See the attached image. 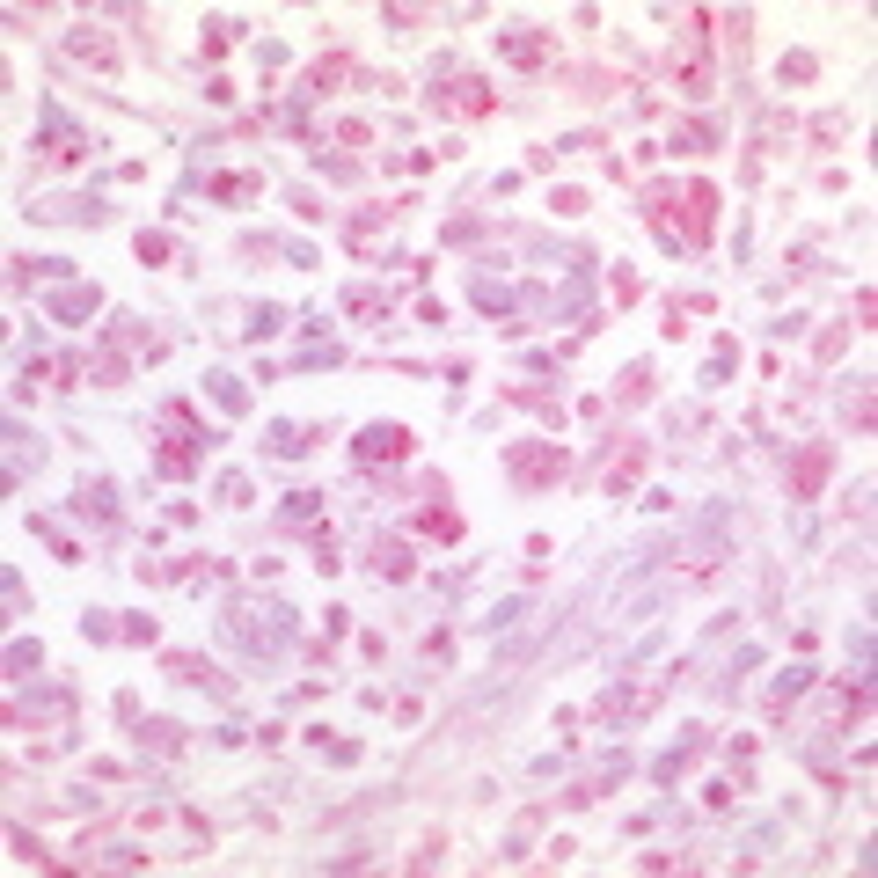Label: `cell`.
Returning a JSON list of instances; mask_svg holds the SVG:
<instances>
[{
	"label": "cell",
	"mask_w": 878,
	"mask_h": 878,
	"mask_svg": "<svg viewBox=\"0 0 878 878\" xmlns=\"http://www.w3.org/2000/svg\"><path fill=\"white\" fill-rule=\"evenodd\" d=\"M681 22H688V30H681V52L666 59V66H674V88H681V96L703 103L710 88H718V66H710V52H703V37H710V22H718V15H710V8H688Z\"/></svg>",
	"instance_id": "6da1fadb"
},
{
	"label": "cell",
	"mask_w": 878,
	"mask_h": 878,
	"mask_svg": "<svg viewBox=\"0 0 878 878\" xmlns=\"http://www.w3.org/2000/svg\"><path fill=\"white\" fill-rule=\"evenodd\" d=\"M505 476H513L520 491H557L571 476V454L557 439H520V447H505Z\"/></svg>",
	"instance_id": "7a4b0ae2"
},
{
	"label": "cell",
	"mask_w": 878,
	"mask_h": 878,
	"mask_svg": "<svg viewBox=\"0 0 878 878\" xmlns=\"http://www.w3.org/2000/svg\"><path fill=\"white\" fill-rule=\"evenodd\" d=\"M161 425H169L161 469H169V476H183V469L198 461V447H205V425H198V410H191V403H161Z\"/></svg>",
	"instance_id": "3957f363"
},
{
	"label": "cell",
	"mask_w": 878,
	"mask_h": 878,
	"mask_svg": "<svg viewBox=\"0 0 878 878\" xmlns=\"http://www.w3.org/2000/svg\"><path fill=\"white\" fill-rule=\"evenodd\" d=\"M59 52L74 59V66H96L103 81H118V44H110V37L96 30V22H81V30H66V37H59Z\"/></svg>",
	"instance_id": "277c9868"
},
{
	"label": "cell",
	"mask_w": 878,
	"mask_h": 878,
	"mask_svg": "<svg viewBox=\"0 0 878 878\" xmlns=\"http://www.w3.org/2000/svg\"><path fill=\"white\" fill-rule=\"evenodd\" d=\"M410 447H418V439H410L403 425H366L352 439V454L366 461V469H396V461H410Z\"/></svg>",
	"instance_id": "5b68a950"
},
{
	"label": "cell",
	"mask_w": 878,
	"mask_h": 878,
	"mask_svg": "<svg viewBox=\"0 0 878 878\" xmlns=\"http://www.w3.org/2000/svg\"><path fill=\"white\" fill-rule=\"evenodd\" d=\"M827 476H835V447H827V439H813V447L791 461V498H798V505H813V498L827 491Z\"/></svg>",
	"instance_id": "8992f818"
},
{
	"label": "cell",
	"mask_w": 878,
	"mask_h": 878,
	"mask_svg": "<svg viewBox=\"0 0 878 878\" xmlns=\"http://www.w3.org/2000/svg\"><path fill=\"white\" fill-rule=\"evenodd\" d=\"M505 66H549L557 59V30H491Z\"/></svg>",
	"instance_id": "52a82bcc"
},
{
	"label": "cell",
	"mask_w": 878,
	"mask_h": 878,
	"mask_svg": "<svg viewBox=\"0 0 878 878\" xmlns=\"http://www.w3.org/2000/svg\"><path fill=\"white\" fill-rule=\"evenodd\" d=\"M644 461H652V447H644V439H622V447L608 454V469H600V491H608V498H630L637 476H644Z\"/></svg>",
	"instance_id": "ba28073f"
},
{
	"label": "cell",
	"mask_w": 878,
	"mask_h": 878,
	"mask_svg": "<svg viewBox=\"0 0 878 878\" xmlns=\"http://www.w3.org/2000/svg\"><path fill=\"white\" fill-rule=\"evenodd\" d=\"M681 213H688V242H710V235H718V183H688V191H681Z\"/></svg>",
	"instance_id": "9c48e42d"
},
{
	"label": "cell",
	"mask_w": 878,
	"mask_h": 878,
	"mask_svg": "<svg viewBox=\"0 0 878 878\" xmlns=\"http://www.w3.org/2000/svg\"><path fill=\"white\" fill-rule=\"evenodd\" d=\"M432 103H439V110H461V118H491V110H498V88L454 81V88H432Z\"/></svg>",
	"instance_id": "30bf717a"
},
{
	"label": "cell",
	"mask_w": 878,
	"mask_h": 878,
	"mask_svg": "<svg viewBox=\"0 0 878 878\" xmlns=\"http://www.w3.org/2000/svg\"><path fill=\"white\" fill-rule=\"evenodd\" d=\"M396 220V205H366V213L344 227V242H352V257H374V242H381V227Z\"/></svg>",
	"instance_id": "8fae6325"
},
{
	"label": "cell",
	"mask_w": 878,
	"mask_h": 878,
	"mask_svg": "<svg viewBox=\"0 0 878 878\" xmlns=\"http://www.w3.org/2000/svg\"><path fill=\"white\" fill-rule=\"evenodd\" d=\"M96 308H103L96 286H59V293H52V315H59V322H88Z\"/></svg>",
	"instance_id": "7c38bea8"
},
{
	"label": "cell",
	"mask_w": 878,
	"mask_h": 878,
	"mask_svg": "<svg viewBox=\"0 0 878 878\" xmlns=\"http://www.w3.org/2000/svg\"><path fill=\"white\" fill-rule=\"evenodd\" d=\"M366 564H374L381 579H410V571H418V557H410V542H396V535H388V542H374V557H366Z\"/></svg>",
	"instance_id": "4fadbf2b"
},
{
	"label": "cell",
	"mask_w": 878,
	"mask_h": 878,
	"mask_svg": "<svg viewBox=\"0 0 878 878\" xmlns=\"http://www.w3.org/2000/svg\"><path fill=\"white\" fill-rule=\"evenodd\" d=\"M88 154V132H74L66 118H52V132H44V161H81Z\"/></svg>",
	"instance_id": "5bb4252c"
},
{
	"label": "cell",
	"mask_w": 878,
	"mask_h": 878,
	"mask_svg": "<svg viewBox=\"0 0 878 878\" xmlns=\"http://www.w3.org/2000/svg\"><path fill=\"white\" fill-rule=\"evenodd\" d=\"M344 74H352V59H344V52H330V59H315V66H308V81H300V96H330V88H337Z\"/></svg>",
	"instance_id": "9a60e30c"
},
{
	"label": "cell",
	"mask_w": 878,
	"mask_h": 878,
	"mask_svg": "<svg viewBox=\"0 0 878 878\" xmlns=\"http://www.w3.org/2000/svg\"><path fill=\"white\" fill-rule=\"evenodd\" d=\"M213 198H227V205H242V198H264V176H249V169H235V176H213L205 183Z\"/></svg>",
	"instance_id": "2e32d148"
},
{
	"label": "cell",
	"mask_w": 878,
	"mask_h": 878,
	"mask_svg": "<svg viewBox=\"0 0 878 878\" xmlns=\"http://www.w3.org/2000/svg\"><path fill=\"white\" fill-rule=\"evenodd\" d=\"M418 535H439V542H461V513H454L447 498H439V505H425V513H418Z\"/></svg>",
	"instance_id": "e0dca14e"
},
{
	"label": "cell",
	"mask_w": 878,
	"mask_h": 878,
	"mask_svg": "<svg viewBox=\"0 0 878 878\" xmlns=\"http://www.w3.org/2000/svg\"><path fill=\"white\" fill-rule=\"evenodd\" d=\"M498 396H505V403H527V410H535V418H549V425H564V403L549 396V388H498Z\"/></svg>",
	"instance_id": "ac0fdd59"
},
{
	"label": "cell",
	"mask_w": 878,
	"mask_h": 878,
	"mask_svg": "<svg viewBox=\"0 0 878 878\" xmlns=\"http://www.w3.org/2000/svg\"><path fill=\"white\" fill-rule=\"evenodd\" d=\"M169 674H176V681H191V688H213V696H227V681H220L205 659H169Z\"/></svg>",
	"instance_id": "d6986e66"
},
{
	"label": "cell",
	"mask_w": 878,
	"mask_h": 878,
	"mask_svg": "<svg viewBox=\"0 0 878 878\" xmlns=\"http://www.w3.org/2000/svg\"><path fill=\"white\" fill-rule=\"evenodd\" d=\"M8 439H15V447H8V476L22 483V469H37V461H44V447H37V439H30V432H22V425H15Z\"/></svg>",
	"instance_id": "ffe728a7"
},
{
	"label": "cell",
	"mask_w": 878,
	"mask_h": 878,
	"mask_svg": "<svg viewBox=\"0 0 878 878\" xmlns=\"http://www.w3.org/2000/svg\"><path fill=\"white\" fill-rule=\"evenodd\" d=\"M140 747H154V754H176V747H183V725H169V718L140 725Z\"/></svg>",
	"instance_id": "44dd1931"
},
{
	"label": "cell",
	"mask_w": 878,
	"mask_h": 878,
	"mask_svg": "<svg viewBox=\"0 0 878 878\" xmlns=\"http://www.w3.org/2000/svg\"><path fill=\"white\" fill-rule=\"evenodd\" d=\"M747 30H754V15H747V8H732V15H725V52H732V66L747 59Z\"/></svg>",
	"instance_id": "7402d4cb"
},
{
	"label": "cell",
	"mask_w": 878,
	"mask_h": 878,
	"mask_svg": "<svg viewBox=\"0 0 878 878\" xmlns=\"http://www.w3.org/2000/svg\"><path fill=\"white\" fill-rule=\"evenodd\" d=\"M469 293H476V308H483V315H498V322L513 315V293H505V286H491V279H476Z\"/></svg>",
	"instance_id": "603a6c76"
},
{
	"label": "cell",
	"mask_w": 878,
	"mask_h": 878,
	"mask_svg": "<svg viewBox=\"0 0 878 878\" xmlns=\"http://www.w3.org/2000/svg\"><path fill=\"white\" fill-rule=\"evenodd\" d=\"M235 30H242V22H205V37H198V59H220L227 44H235Z\"/></svg>",
	"instance_id": "cb8c5ba5"
},
{
	"label": "cell",
	"mask_w": 878,
	"mask_h": 878,
	"mask_svg": "<svg viewBox=\"0 0 878 878\" xmlns=\"http://www.w3.org/2000/svg\"><path fill=\"white\" fill-rule=\"evenodd\" d=\"M125 374H132V366H125V352H118V344H103V352H96V381H103V388H118Z\"/></svg>",
	"instance_id": "d4e9b609"
},
{
	"label": "cell",
	"mask_w": 878,
	"mask_h": 878,
	"mask_svg": "<svg viewBox=\"0 0 878 878\" xmlns=\"http://www.w3.org/2000/svg\"><path fill=\"white\" fill-rule=\"evenodd\" d=\"M622 403H644L652 396V366H622V388H615Z\"/></svg>",
	"instance_id": "484cf974"
},
{
	"label": "cell",
	"mask_w": 878,
	"mask_h": 878,
	"mask_svg": "<svg viewBox=\"0 0 878 878\" xmlns=\"http://www.w3.org/2000/svg\"><path fill=\"white\" fill-rule=\"evenodd\" d=\"M344 308H352V315H366V322H388V293H352V300H344Z\"/></svg>",
	"instance_id": "4316f807"
},
{
	"label": "cell",
	"mask_w": 878,
	"mask_h": 878,
	"mask_svg": "<svg viewBox=\"0 0 878 878\" xmlns=\"http://www.w3.org/2000/svg\"><path fill=\"white\" fill-rule=\"evenodd\" d=\"M308 439H315V432H300V425H279V432H271V454H308Z\"/></svg>",
	"instance_id": "83f0119b"
},
{
	"label": "cell",
	"mask_w": 878,
	"mask_h": 878,
	"mask_svg": "<svg viewBox=\"0 0 878 878\" xmlns=\"http://www.w3.org/2000/svg\"><path fill=\"white\" fill-rule=\"evenodd\" d=\"M132 249H140V264H169V257H176V242H169V235H140Z\"/></svg>",
	"instance_id": "f1b7e54d"
},
{
	"label": "cell",
	"mask_w": 878,
	"mask_h": 878,
	"mask_svg": "<svg viewBox=\"0 0 878 878\" xmlns=\"http://www.w3.org/2000/svg\"><path fill=\"white\" fill-rule=\"evenodd\" d=\"M813 74H820L813 52H783V88H791V81H813Z\"/></svg>",
	"instance_id": "f546056e"
},
{
	"label": "cell",
	"mask_w": 878,
	"mask_h": 878,
	"mask_svg": "<svg viewBox=\"0 0 878 878\" xmlns=\"http://www.w3.org/2000/svg\"><path fill=\"white\" fill-rule=\"evenodd\" d=\"M849 418H857V432H871V381L849 388Z\"/></svg>",
	"instance_id": "4dcf8cb0"
},
{
	"label": "cell",
	"mask_w": 878,
	"mask_h": 878,
	"mask_svg": "<svg viewBox=\"0 0 878 878\" xmlns=\"http://www.w3.org/2000/svg\"><path fill=\"white\" fill-rule=\"evenodd\" d=\"M213 396H220V410H242V403H249L235 374H213Z\"/></svg>",
	"instance_id": "1f68e13d"
},
{
	"label": "cell",
	"mask_w": 878,
	"mask_h": 878,
	"mask_svg": "<svg viewBox=\"0 0 878 878\" xmlns=\"http://www.w3.org/2000/svg\"><path fill=\"white\" fill-rule=\"evenodd\" d=\"M674 147H718V125H681Z\"/></svg>",
	"instance_id": "d6a6232c"
},
{
	"label": "cell",
	"mask_w": 878,
	"mask_h": 878,
	"mask_svg": "<svg viewBox=\"0 0 878 878\" xmlns=\"http://www.w3.org/2000/svg\"><path fill=\"white\" fill-rule=\"evenodd\" d=\"M381 22H388V30H425V22H432V15H425V8H388Z\"/></svg>",
	"instance_id": "836d02e7"
},
{
	"label": "cell",
	"mask_w": 878,
	"mask_h": 878,
	"mask_svg": "<svg viewBox=\"0 0 878 878\" xmlns=\"http://www.w3.org/2000/svg\"><path fill=\"white\" fill-rule=\"evenodd\" d=\"M337 140H344V147H359V154H366V147H374V132H366L359 118H344V125H337Z\"/></svg>",
	"instance_id": "e575fe53"
},
{
	"label": "cell",
	"mask_w": 878,
	"mask_h": 878,
	"mask_svg": "<svg viewBox=\"0 0 878 878\" xmlns=\"http://www.w3.org/2000/svg\"><path fill=\"white\" fill-rule=\"evenodd\" d=\"M549 205H557V213H586V205H593V198L579 191V183H564V191H557V198H549Z\"/></svg>",
	"instance_id": "d590c367"
},
{
	"label": "cell",
	"mask_w": 878,
	"mask_h": 878,
	"mask_svg": "<svg viewBox=\"0 0 878 878\" xmlns=\"http://www.w3.org/2000/svg\"><path fill=\"white\" fill-rule=\"evenodd\" d=\"M279 322H286L279 308H257V315H249V322H242V330H249V337H271V330H279Z\"/></svg>",
	"instance_id": "8d00e7d4"
},
{
	"label": "cell",
	"mask_w": 878,
	"mask_h": 878,
	"mask_svg": "<svg viewBox=\"0 0 878 878\" xmlns=\"http://www.w3.org/2000/svg\"><path fill=\"white\" fill-rule=\"evenodd\" d=\"M8 666H15V681L37 674V644H8Z\"/></svg>",
	"instance_id": "74e56055"
},
{
	"label": "cell",
	"mask_w": 878,
	"mask_h": 878,
	"mask_svg": "<svg viewBox=\"0 0 878 878\" xmlns=\"http://www.w3.org/2000/svg\"><path fill=\"white\" fill-rule=\"evenodd\" d=\"M220 498L227 505H249V476H220Z\"/></svg>",
	"instance_id": "f35d334b"
},
{
	"label": "cell",
	"mask_w": 878,
	"mask_h": 878,
	"mask_svg": "<svg viewBox=\"0 0 878 878\" xmlns=\"http://www.w3.org/2000/svg\"><path fill=\"white\" fill-rule=\"evenodd\" d=\"M315 505H322L315 491H293V498H286V520H308V513H315Z\"/></svg>",
	"instance_id": "ab89813d"
}]
</instances>
